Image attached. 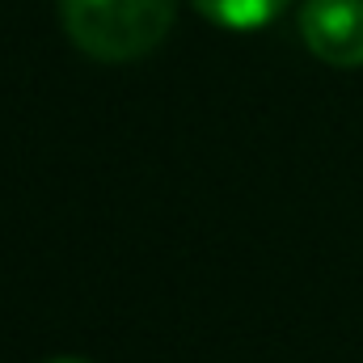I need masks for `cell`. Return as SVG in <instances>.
Segmentation results:
<instances>
[{"label":"cell","instance_id":"obj_1","mask_svg":"<svg viewBox=\"0 0 363 363\" xmlns=\"http://www.w3.org/2000/svg\"><path fill=\"white\" fill-rule=\"evenodd\" d=\"M174 13L178 0H60L68 38L101 64H131L157 51Z\"/></svg>","mask_w":363,"mask_h":363},{"label":"cell","instance_id":"obj_2","mask_svg":"<svg viewBox=\"0 0 363 363\" xmlns=\"http://www.w3.org/2000/svg\"><path fill=\"white\" fill-rule=\"evenodd\" d=\"M300 38L330 68H363V0H304Z\"/></svg>","mask_w":363,"mask_h":363},{"label":"cell","instance_id":"obj_3","mask_svg":"<svg viewBox=\"0 0 363 363\" xmlns=\"http://www.w3.org/2000/svg\"><path fill=\"white\" fill-rule=\"evenodd\" d=\"M190 4L224 30H262L287 9V0H190Z\"/></svg>","mask_w":363,"mask_h":363},{"label":"cell","instance_id":"obj_4","mask_svg":"<svg viewBox=\"0 0 363 363\" xmlns=\"http://www.w3.org/2000/svg\"><path fill=\"white\" fill-rule=\"evenodd\" d=\"M51 363H89V359H51Z\"/></svg>","mask_w":363,"mask_h":363}]
</instances>
